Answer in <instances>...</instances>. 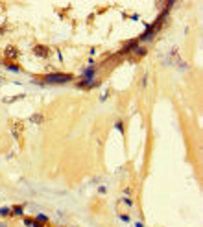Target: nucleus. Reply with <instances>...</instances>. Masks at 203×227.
<instances>
[{"label":"nucleus","mask_w":203,"mask_h":227,"mask_svg":"<svg viewBox=\"0 0 203 227\" xmlns=\"http://www.w3.org/2000/svg\"><path fill=\"white\" fill-rule=\"evenodd\" d=\"M11 128H13V135L20 139V135H22V131H24V124H22L20 120H17V122L11 124Z\"/></svg>","instance_id":"20e7f679"},{"label":"nucleus","mask_w":203,"mask_h":227,"mask_svg":"<svg viewBox=\"0 0 203 227\" xmlns=\"http://www.w3.org/2000/svg\"><path fill=\"white\" fill-rule=\"evenodd\" d=\"M44 83H68L72 81V76L70 74H61V72H55V74H48L43 78Z\"/></svg>","instance_id":"f257e3e1"},{"label":"nucleus","mask_w":203,"mask_h":227,"mask_svg":"<svg viewBox=\"0 0 203 227\" xmlns=\"http://www.w3.org/2000/svg\"><path fill=\"white\" fill-rule=\"evenodd\" d=\"M37 222H41V224H46V222H48V218H46L44 214H39V216H37Z\"/></svg>","instance_id":"6e6552de"},{"label":"nucleus","mask_w":203,"mask_h":227,"mask_svg":"<svg viewBox=\"0 0 203 227\" xmlns=\"http://www.w3.org/2000/svg\"><path fill=\"white\" fill-rule=\"evenodd\" d=\"M33 54H35L37 57H43V59H46V57L50 55V50H48L44 44H35V46H33Z\"/></svg>","instance_id":"f03ea898"},{"label":"nucleus","mask_w":203,"mask_h":227,"mask_svg":"<svg viewBox=\"0 0 203 227\" xmlns=\"http://www.w3.org/2000/svg\"><path fill=\"white\" fill-rule=\"evenodd\" d=\"M0 227H6V224H0Z\"/></svg>","instance_id":"9b49d317"},{"label":"nucleus","mask_w":203,"mask_h":227,"mask_svg":"<svg viewBox=\"0 0 203 227\" xmlns=\"http://www.w3.org/2000/svg\"><path fill=\"white\" fill-rule=\"evenodd\" d=\"M11 213H13L15 216H22V213H24V209H22V205H15Z\"/></svg>","instance_id":"39448f33"},{"label":"nucleus","mask_w":203,"mask_h":227,"mask_svg":"<svg viewBox=\"0 0 203 227\" xmlns=\"http://www.w3.org/2000/svg\"><path fill=\"white\" fill-rule=\"evenodd\" d=\"M4 55H6V59H17L18 57V50L13 44H7L6 50H4Z\"/></svg>","instance_id":"7ed1b4c3"},{"label":"nucleus","mask_w":203,"mask_h":227,"mask_svg":"<svg viewBox=\"0 0 203 227\" xmlns=\"http://www.w3.org/2000/svg\"><path fill=\"white\" fill-rule=\"evenodd\" d=\"M9 214H11L9 209H0V216H9Z\"/></svg>","instance_id":"1a4fd4ad"},{"label":"nucleus","mask_w":203,"mask_h":227,"mask_svg":"<svg viewBox=\"0 0 203 227\" xmlns=\"http://www.w3.org/2000/svg\"><path fill=\"white\" fill-rule=\"evenodd\" d=\"M7 68L9 70H13V72H18L20 68H18V65H11V63H7Z\"/></svg>","instance_id":"0eeeda50"},{"label":"nucleus","mask_w":203,"mask_h":227,"mask_svg":"<svg viewBox=\"0 0 203 227\" xmlns=\"http://www.w3.org/2000/svg\"><path fill=\"white\" fill-rule=\"evenodd\" d=\"M30 120H31V122H35V124H41V122H43V115H39V113H37V115H33Z\"/></svg>","instance_id":"423d86ee"},{"label":"nucleus","mask_w":203,"mask_h":227,"mask_svg":"<svg viewBox=\"0 0 203 227\" xmlns=\"http://www.w3.org/2000/svg\"><path fill=\"white\" fill-rule=\"evenodd\" d=\"M24 224H26V225H31V224H33V220H30V218H26V220H24Z\"/></svg>","instance_id":"9d476101"}]
</instances>
